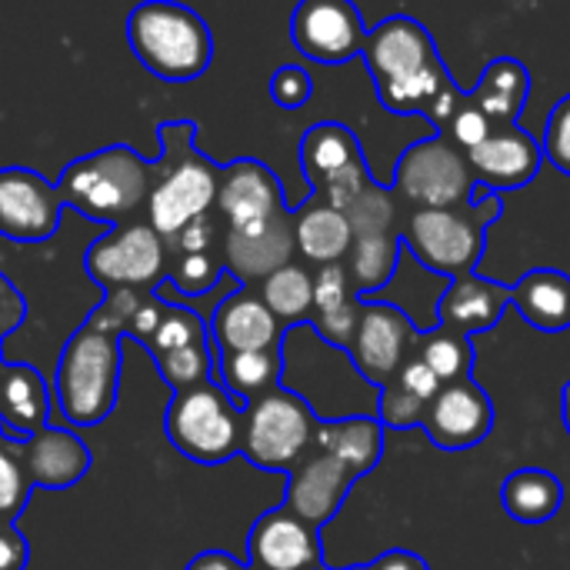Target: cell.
<instances>
[{
  "mask_svg": "<svg viewBox=\"0 0 570 570\" xmlns=\"http://www.w3.org/2000/svg\"><path fill=\"white\" fill-rule=\"evenodd\" d=\"M361 57L377 87V100L394 114H421L434 127H448L464 94L448 73L434 37L417 17L394 13L367 30Z\"/></svg>",
  "mask_w": 570,
  "mask_h": 570,
  "instance_id": "6da1fadb",
  "label": "cell"
},
{
  "mask_svg": "<svg viewBox=\"0 0 570 570\" xmlns=\"http://www.w3.org/2000/svg\"><path fill=\"white\" fill-rule=\"evenodd\" d=\"M140 307L137 291L117 287L63 344L57 364V407L77 428L110 417L120 384V337Z\"/></svg>",
  "mask_w": 570,
  "mask_h": 570,
  "instance_id": "7a4b0ae2",
  "label": "cell"
},
{
  "mask_svg": "<svg viewBox=\"0 0 570 570\" xmlns=\"http://www.w3.org/2000/svg\"><path fill=\"white\" fill-rule=\"evenodd\" d=\"M134 57L167 83L197 80L214 57V37L200 13L174 0H144L127 17Z\"/></svg>",
  "mask_w": 570,
  "mask_h": 570,
  "instance_id": "3957f363",
  "label": "cell"
},
{
  "mask_svg": "<svg viewBox=\"0 0 570 570\" xmlns=\"http://www.w3.org/2000/svg\"><path fill=\"white\" fill-rule=\"evenodd\" d=\"M164 160L157 164V184L147 197V224L174 240L190 220L204 217L217 204L220 174L194 150V124L174 120L160 127Z\"/></svg>",
  "mask_w": 570,
  "mask_h": 570,
  "instance_id": "277c9868",
  "label": "cell"
},
{
  "mask_svg": "<svg viewBox=\"0 0 570 570\" xmlns=\"http://www.w3.org/2000/svg\"><path fill=\"white\" fill-rule=\"evenodd\" d=\"M157 174V164H147L137 150L114 144L107 150H97L90 157H80L63 167L57 194L63 204L77 207L90 220H124L130 210L150 197V177Z\"/></svg>",
  "mask_w": 570,
  "mask_h": 570,
  "instance_id": "5b68a950",
  "label": "cell"
},
{
  "mask_svg": "<svg viewBox=\"0 0 570 570\" xmlns=\"http://www.w3.org/2000/svg\"><path fill=\"white\" fill-rule=\"evenodd\" d=\"M501 194L484 190L478 200L464 207L441 210H414L401 230L404 247L434 274L461 277L474 274L484 254V234L501 217Z\"/></svg>",
  "mask_w": 570,
  "mask_h": 570,
  "instance_id": "8992f818",
  "label": "cell"
},
{
  "mask_svg": "<svg viewBox=\"0 0 570 570\" xmlns=\"http://www.w3.org/2000/svg\"><path fill=\"white\" fill-rule=\"evenodd\" d=\"M167 438L170 444L197 464H224L240 451L244 414L234 407V397L220 384H197L177 391L167 407Z\"/></svg>",
  "mask_w": 570,
  "mask_h": 570,
  "instance_id": "52a82bcc",
  "label": "cell"
},
{
  "mask_svg": "<svg viewBox=\"0 0 570 570\" xmlns=\"http://www.w3.org/2000/svg\"><path fill=\"white\" fill-rule=\"evenodd\" d=\"M317 441V421L294 391H267L250 401L240 428V454L264 471H294Z\"/></svg>",
  "mask_w": 570,
  "mask_h": 570,
  "instance_id": "ba28073f",
  "label": "cell"
},
{
  "mask_svg": "<svg viewBox=\"0 0 570 570\" xmlns=\"http://www.w3.org/2000/svg\"><path fill=\"white\" fill-rule=\"evenodd\" d=\"M474 187L468 150L441 134L411 144L394 167V194L414 210L464 207L474 200Z\"/></svg>",
  "mask_w": 570,
  "mask_h": 570,
  "instance_id": "9c48e42d",
  "label": "cell"
},
{
  "mask_svg": "<svg viewBox=\"0 0 570 570\" xmlns=\"http://www.w3.org/2000/svg\"><path fill=\"white\" fill-rule=\"evenodd\" d=\"M87 274L107 287H150L164 281L167 267V247L164 237L150 224H120L87 250Z\"/></svg>",
  "mask_w": 570,
  "mask_h": 570,
  "instance_id": "30bf717a",
  "label": "cell"
},
{
  "mask_svg": "<svg viewBox=\"0 0 570 570\" xmlns=\"http://www.w3.org/2000/svg\"><path fill=\"white\" fill-rule=\"evenodd\" d=\"M417 337H421V331L401 307L361 304L357 331H354V341L347 351H351L357 374L367 384L387 387L397 377V371L407 364V357L414 354Z\"/></svg>",
  "mask_w": 570,
  "mask_h": 570,
  "instance_id": "8fae6325",
  "label": "cell"
},
{
  "mask_svg": "<svg viewBox=\"0 0 570 570\" xmlns=\"http://www.w3.org/2000/svg\"><path fill=\"white\" fill-rule=\"evenodd\" d=\"M294 47L317 63H347L361 57L367 23L354 0H301L291 17Z\"/></svg>",
  "mask_w": 570,
  "mask_h": 570,
  "instance_id": "7c38bea8",
  "label": "cell"
},
{
  "mask_svg": "<svg viewBox=\"0 0 570 570\" xmlns=\"http://www.w3.org/2000/svg\"><path fill=\"white\" fill-rule=\"evenodd\" d=\"M60 194L37 170H0V234L17 244H40L60 227Z\"/></svg>",
  "mask_w": 570,
  "mask_h": 570,
  "instance_id": "4fadbf2b",
  "label": "cell"
},
{
  "mask_svg": "<svg viewBox=\"0 0 570 570\" xmlns=\"http://www.w3.org/2000/svg\"><path fill=\"white\" fill-rule=\"evenodd\" d=\"M421 424L441 451H468L491 434L494 404L471 377L451 381L441 384L438 397L424 407Z\"/></svg>",
  "mask_w": 570,
  "mask_h": 570,
  "instance_id": "5bb4252c",
  "label": "cell"
},
{
  "mask_svg": "<svg viewBox=\"0 0 570 570\" xmlns=\"http://www.w3.org/2000/svg\"><path fill=\"white\" fill-rule=\"evenodd\" d=\"M247 554L254 570H324L317 528L297 518L291 508L257 518L247 538Z\"/></svg>",
  "mask_w": 570,
  "mask_h": 570,
  "instance_id": "9a60e30c",
  "label": "cell"
},
{
  "mask_svg": "<svg viewBox=\"0 0 570 570\" xmlns=\"http://www.w3.org/2000/svg\"><path fill=\"white\" fill-rule=\"evenodd\" d=\"M474 180L491 190H521L528 187L544 160V147L521 127V124H508L491 130L488 140H481L474 150H468Z\"/></svg>",
  "mask_w": 570,
  "mask_h": 570,
  "instance_id": "2e32d148",
  "label": "cell"
},
{
  "mask_svg": "<svg viewBox=\"0 0 570 570\" xmlns=\"http://www.w3.org/2000/svg\"><path fill=\"white\" fill-rule=\"evenodd\" d=\"M217 210L230 227H254L284 214V190L271 167L261 160H234L220 170Z\"/></svg>",
  "mask_w": 570,
  "mask_h": 570,
  "instance_id": "e0dca14e",
  "label": "cell"
},
{
  "mask_svg": "<svg viewBox=\"0 0 570 570\" xmlns=\"http://www.w3.org/2000/svg\"><path fill=\"white\" fill-rule=\"evenodd\" d=\"M294 247V217L291 210H284L254 227H230L224 237V264L240 281H264L291 264Z\"/></svg>",
  "mask_w": 570,
  "mask_h": 570,
  "instance_id": "ac0fdd59",
  "label": "cell"
},
{
  "mask_svg": "<svg viewBox=\"0 0 570 570\" xmlns=\"http://www.w3.org/2000/svg\"><path fill=\"white\" fill-rule=\"evenodd\" d=\"M354 478H357V474H354L344 461H337V458L327 454V451H314L311 458H304V461L291 471L287 508H291L297 518H304L307 524L321 528V524H327V521L341 511V504H344V498H347Z\"/></svg>",
  "mask_w": 570,
  "mask_h": 570,
  "instance_id": "d6986e66",
  "label": "cell"
},
{
  "mask_svg": "<svg viewBox=\"0 0 570 570\" xmlns=\"http://www.w3.org/2000/svg\"><path fill=\"white\" fill-rule=\"evenodd\" d=\"M214 344L220 354L237 351H277L281 344V321L254 291H234L224 297L210 321Z\"/></svg>",
  "mask_w": 570,
  "mask_h": 570,
  "instance_id": "ffe728a7",
  "label": "cell"
},
{
  "mask_svg": "<svg viewBox=\"0 0 570 570\" xmlns=\"http://www.w3.org/2000/svg\"><path fill=\"white\" fill-rule=\"evenodd\" d=\"M511 307V287L498 281H484L478 274H461L451 277V287L444 291L438 304L441 327H451L464 337L491 331L504 311Z\"/></svg>",
  "mask_w": 570,
  "mask_h": 570,
  "instance_id": "44dd1931",
  "label": "cell"
},
{
  "mask_svg": "<svg viewBox=\"0 0 570 570\" xmlns=\"http://www.w3.org/2000/svg\"><path fill=\"white\" fill-rule=\"evenodd\" d=\"M17 448H23V471L30 484L50 488V491H63L77 484L90 471L87 444L63 428H43L27 444H17Z\"/></svg>",
  "mask_w": 570,
  "mask_h": 570,
  "instance_id": "7402d4cb",
  "label": "cell"
},
{
  "mask_svg": "<svg viewBox=\"0 0 570 570\" xmlns=\"http://www.w3.org/2000/svg\"><path fill=\"white\" fill-rule=\"evenodd\" d=\"M43 428H47L43 377L27 364L3 367L0 371V434L10 444H27Z\"/></svg>",
  "mask_w": 570,
  "mask_h": 570,
  "instance_id": "603a6c76",
  "label": "cell"
},
{
  "mask_svg": "<svg viewBox=\"0 0 570 570\" xmlns=\"http://www.w3.org/2000/svg\"><path fill=\"white\" fill-rule=\"evenodd\" d=\"M511 304L534 331L561 334L570 327V277L554 267L528 271L511 287Z\"/></svg>",
  "mask_w": 570,
  "mask_h": 570,
  "instance_id": "cb8c5ba5",
  "label": "cell"
},
{
  "mask_svg": "<svg viewBox=\"0 0 570 570\" xmlns=\"http://www.w3.org/2000/svg\"><path fill=\"white\" fill-rule=\"evenodd\" d=\"M314 331L334 344V347H351L361 304L354 301V284L347 267L341 264H324L321 274L314 277Z\"/></svg>",
  "mask_w": 570,
  "mask_h": 570,
  "instance_id": "d4e9b609",
  "label": "cell"
},
{
  "mask_svg": "<svg viewBox=\"0 0 570 570\" xmlns=\"http://www.w3.org/2000/svg\"><path fill=\"white\" fill-rule=\"evenodd\" d=\"M294 240L307 261H314L321 267L341 264L354 247V227L344 210L314 197L311 204H304L294 214Z\"/></svg>",
  "mask_w": 570,
  "mask_h": 570,
  "instance_id": "484cf974",
  "label": "cell"
},
{
  "mask_svg": "<svg viewBox=\"0 0 570 570\" xmlns=\"http://www.w3.org/2000/svg\"><path fill=\"white\" fill-rule=\"evenodd\" d=\"M531 97V73L514 57H498L481 70L478 87L471 90V100L494 120V127L518 124L521 110Z\"/></svg>",
  "mask_w": 570,
  "mask_h": 570,
  "instance_id": "4316f807",
  "label": "cell"
},
{
  "mask_svg": "<svg viewBox=\"0 0 570 570\" xmlns=\"http://www.w3.org/2000/svg\"><path fill=\"white\" fill-rule=\"evenodd\" d=\"M364 160L361 140L354 137L351 127L337 124V120H321L314 124L304 140H301V170L311 180V187L317 190L324 180H331L334 174L347 170L351 164Z\"/></svg>",
  "mask_w": 570,
  "mask_h": 570,
  "instance_id": "83f0119b",
  "label": "cell"
},
{
  "mask_svg": "<svg viewBox=\"0 0 570 570\" xmlns=\"http://www.w3.org/2000/svg\"><path fill=\"white\" fill-rule=\"evenodd\" d=\"M317 451L334 454L337 461H344L357 478L374 471V464L384 454V431L381 421L371 417H347V421H331V424H317Z\"/></svg>",
  "mask_w": 570,
  "mask_h": 570,
  "instance_id": "f1b7e54d",
  "label": "cell"
},
{
  "mask_svg": "<svg viewBox=\"0 0 570 570\" xmlns=\"http://www.w3.org/2000/svg\"><path fill=\"white\" fill-rule=\"evenodd\" d=\"M501 501H504V511L514 521H521V524H548L564 504V488L551 471L521 468L504 481Z\"/></svg>",
  "mask_w": 570,
  "mask_h": 570,
  "instance_id": "f546056e",
  "label": "cell"
},
{
  "mask_svg": "<svg viewBox=\"0 0 570 570\" xmlns=\"http://www.w3.org/2000/svg\"><path fill=\"white\" fill-rule=\"evenodd\" d=\"M220 384L230 397L237 401H257L267 391L277 387L281 377V357L277 351H237V354H220L217 364Z\"/></svg>",
  "mask_w": 570,
  "mask_h": 570,
  "instance_id": "4dcf8cb0",
  "label": "cell"
},
{
  "mask_svg": "<svg viewBox=\"0 0 570 570\" xmlns=\"http://www.w3.org/2000/svg\"><path fill=\"white\" fill-rule=\"evenodd\" d=\"M401 234L391 230V234H364V237H354V247H351V284L357 294H371L377 287H384L394 271H397V261H401Z\"/></svg>",
  "mask_w": 570,
  "mask_h": 570,
  "instance_id": "1f68e13d",
  "label": "cell"
},
{
  "mask_svg": "<svg viewBox=\"0 0 570 570\" xmlns=\"http://www.w3.org/2000/svg\"><path fill=\"white\" fill-rule=\"evenodd\" d=\"M414 354L441 377V384L464 381V377H471V367H474L471 337H464L451 327H438V331L421 334Z\"/></svg>",
  "mask_w": 570,
  "mask_h": 570,
  "instance_id": "d6a6232c",
  "label": "cell"
},
{
  "mask_svg": "<svg viewBox=\"0 0 570 570\" xmlns=\"http://www.w3.org/2000/svg\"><path fill=\"white\" fill-rule=\"evenodd\" d=\"M261 297L277 321H301L314 311V277L297 264H284L281 271L264 277Z\"/></svg>",
  "mask_w": 570,
  "mask_h": 570,
  "instance_id": "836d02e7",
  "label": "cell"
},
{
  "mask_svg": "<svg viewBox=\"0 0 570 570\" xmlns=\"http://www.w3.org/2000/svg\"><path fill=\"white\" fill-rule=\"evenodd\" d=\"M397 194L384 190L381 184H367L364 194L344 210L351 227H354V237H364V234H391L397 230Z\"/></svg>",
  "mask_w": 570,
  "mask_h": 570,
  "instance_id": "e575fe53",
  "label": "cell"
},
{
  "mask_svg": "<svg viewBox=\"0 0 570 570\" xmlns=\"http://www.w3.org/2000/svg\"><path fill=\"white\" fill-rule=\"evenodd\" d=\"M194 344H207L204 321L194 311H187V307H167V301H164L160 324H157V331L147 341V347L154 351V357L170 354V351H180V347H194Z\"/></svg>",
  "mask_w": 570,
  "mask_h": 570,
  "instance_id": "d590c367",
  "label": "cell"
},
{
  "mask_svg": "<svg viewBox=\"0 0 570 570\" xmlns=\"http://www.w3.org/2000/svg\"><path fill=\"white\" fill-rule=\"evenodd\" d=\"M154 361H157L164 381L174 387V394L210 381V354H207V344L180 347V351L160 354V357H154Z\"/></svg>",
  "mask_w": 570,
  "mask_h": 570,
  "instance_id": "8d00e7d4",
  "label": "cell"
},
{
  "mask_svg": "<svg viewBox=\"0 0 570 570\" xmlns=\"http://www.w3.org/2000/svg\"><path fill=\"white\" fill-rule=\"evenodd\" d=\"M217 281H220V264L214 261L210 250H204V254H180L167 284L187 297H200L210 287H217Z\"/></svg>",
  "mask_w": 570,
  "mask_h": 570,
  "instance_id": "74e56055",
  "label": "cell"
},
{
  "mask_svg": "<svg viewBox=\"0 0 570 570\" xmlns=\"http://www.w3.org/2000/svg\"><path fill=\"white\" fill-rule=\"evenodd\" d=\"M491 130H498L494 127V120L471 100V94H464V100H461V107L454 110V117L448 120V127H444V137L448 140H454L461 150H474L481 140H488L491 137Z\"/></svg>",
  "mask_w": 570,
  "mask_h": 570,
  "instance_id": "f35d334b",
  "label": "cell"
},
{
  "mask_svg": "<svg viewBox=\"0 0 570 570\" xmlns=\"http://www.w3.org/2000/svg\"><path fill=\"white\" fill-rule=\"evenodd\" d=\"M367 184H371L367 160H357V164H351L347 170H341V174H334L331 180H324V184L314 190V197H321L324 204H331V207H337V210H347V207L364 194Z\"/></svg>",
  "mask_w": 570,
  "mask_h": 570,
  "instance_id": "ab89813d",
  "label": "cell"
},
{
  "mask_svg": "<svg viewBox=\"0 0 570 570\" xmlns=\"http://www.w3.org/2000/svg\"><path fill=\"white\" fill-rule=\"evenodd\" d=\"M30 478L23 471V461H17L7 448H0V518L10 521L27 504Z\"/></svg>",
  "mask_w": 570,
  "mask_h": 570,
  "instance_id": "60d3db41",
  "label": "cell"
},
{
  "mask_svg": "<svg viewBox=\"0 0 570 570\" xmlns=\"http://www.w3.org/2000/svg\"><path fill=\"white\" fill-rule=\"evenodd\" d=\"M311 94H314V80H311V73L304 67L287 63V67L274 70V77H271V97H274L277 107L297 110V107H304L311 100Z\"/></svg>",
  "mask_w": 570,
  "mask_h": 570,
  "instance_id": "b9f144b4",
  "label": "cell"
},
{
  "mask_svg": "<svg viewBox=\"0 0 570 570\" xmlns=\"http://www.w3.org/2000/svg\"><path fill=\"white\" fill-rule=\"evenodd\" d=\"M544 157L570 174V94L561 97L548 117V130H544Z\"/></svg>",
  "mask_w": 570,
  "mask_h": 570,
  "instance_id": "7bdbcfd3",
  "label": "cell"
},
{
  "mask_svg": "<svg viewBox=\"0 0 570 570\" xmlns=\"http://www.w3.org/2000/svg\"><path fill=\"white\" fill-rule=\"evenodd\" d=\"M424 407L417 397L404 394L397 384H387L381 387V404H377V414H381V424L387 428H411V424H421L424 421Z\"/></svg>",
  "mask_w": 570,
  "mask_h": 570,
  "instance_id": "ee69618b",
  "label": "cell"
},
{
  "mask_svg": "<svg viewBox=\"0 0 570 570\" xmlns=\"http://www.w3.org/2000/svg\"><path fill=\"white\" fill-rule=\"evenodd\" d=\"M391 384H397L404 394L417 397L421 404H431V401L438 397V391H441V377H438L417 354L407 357V364L397 371V377H394Z\"/></svg>",
  "mask_w": 570,
  "mask_h": 570,
  "instance_id": "f6af8a7d",
  "label": "cell"
},
{
  "mask_svg": "<svg viewBox=\"0 0 570 570\" xmlns=\"http://www.w3.org/2000/svg\"><path fill=\"white\" fill-rule=\"evenodd\" d=\"M170 244L180 254H204V250H210V244H214V224H210V217L204 214V217L190 220Z\"/></svg>",
  "mask_w": 570,
  "mask_h": 570,
  "instance_id": "bcb514c9",
  "label": "cell"
},
{
  "mask_svg": "<svg viewBox=\"0 0 570 570\" xmlns=\"http://www.w3.org/2000/svg\"><path fill=\"white\" fill-rule=\"evenodd\" d=\"M30 561L27 538L13 528H0V570H23Z\"/></svg>",
  "mask_w": 570,
  "mask_h": 570,
  "instance_id": "7dc6e473",
  "label": "cell"
},
{
  "mask_svg": "<svg viewBox=\"0 0 570 570\" xmlns=\"http://www.w3.org/2000/svg\"><path fill=\"white\" fill-rule=\"evenodd\" d=\"M371 570H428V564L411 551H391V554L377 558Z\"/></svg>",
  "mask_w": 570,
  "mask_h": 570,
  "instance_id": "c3c4849f",
  "label": "cell"
},
{
  "mask_svg": "<svg viewBox=\"0 0 570 570\" xmlns=\"http://www.w3.org/2000/svg\"><path fill=\"white\" fill-rule=\"evenodd\" d=\"M187 570H247L240 561H234L230 554H224V551H207V554H197Z\"/></svg>",
  "mask_w": 570,
  "mask_h": 570,
  "instance_id": "681fc988",
  "label": "cell"
},
{
  "mask_svg": "<svg viewBox=\"0 0 570 570\" xmlns=\"http://www.w3.org/2000/svg\"><path fill=\"white\" fill-rule=\"evenodd\" d=\"M561 417H564V428L570 434V384H564V394H561Z\"/></svg>",
  "mask_w": 570,
  "mask_h": 570,
  "instance_id": "f907efd6",
  "label": "cell"
},
{
  "mask_svg": "<svg viewBox=\"0 0 570 570\" xmlns=\"http://www.w3.org/2000/svg\"><path fill=\"white\" fill-rule=\"evenodd\" d=\"M351 570H371V564H367V568H351Z\"/></svg>",
  "mask_w": 570,
  "mask_h": 570,
  "instance_id": "816d5d0a",
  "label": "cell"
},
{
  "mask_svg": "<svg viewBox=\"0 0 570 570\" xmlns=\"http://www.w3.org/2000/svg\"><path fill=\"white\" fill-rule=\"evenodd\" d=\"M247 570H254V568H247Z\"/></svg>",
  "mask_w": 570,
  "mask_h": 570,
  "instance_id": "f5cc1de1",
  "label": "cell"
}]
</instances>
